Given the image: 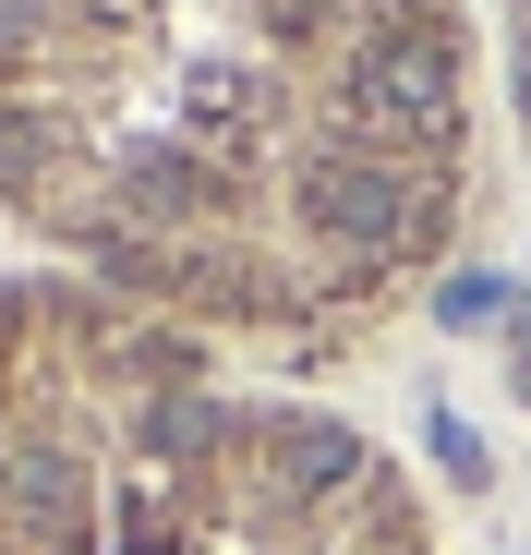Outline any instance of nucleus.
Returning a JSON list of instances; mask_svg holds the SVG:
<instances>
[{"instance_id": "1", "label": "nucleus", "mask_w": 531, "mask_h": 555, "mask_svg": "<svg viewBox=\"0 0 531 555\" xmlns=\"http://www.w3.org/2000/svg\"><path fill=\"white\" fill-rule=\"evenodd\" d=\"M471 145V0H0V206L169 326L387 302Z\"/></svg>"}, {"instance_id": "2", "label": "nucleus", "mask_w": 531, "mask_h": 555, "mask_svg": "<svg viewBox=\"0 0 531 555\" xmlns=\"http://www.w3.org/2000/svg\"><path fill=\"white\" fill-rule=\"evenodd\" d=\"M0 555H423L338 411L242 399L121 291H0Z\"/></svg>"}]
</instances>
